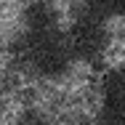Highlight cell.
Listing matches in <instances>:
<instances>
[{
	"label": "cell",
	"mask_w": 125,
	"mask_h": 125,
	"mask_svg": "<svg viewBox=\"0 0 125 125\" xmlns=\"http://www.w3.org/2000/svg\"><path fill=\"white\" fill-rule=\"evenodd\" d=\"M0 125H125V0H0Z\"/></svg>",
	"instance_id": "6da1fadb"
}]
</instances>
